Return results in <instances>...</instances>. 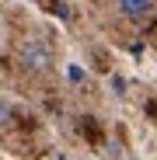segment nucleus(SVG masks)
<instances>
[{"label":"nucleus","mask_w":157,"mask_h":160,"mask_svg":"<svg viewBox=\"0 0 157 160\" xmlns=\"http://www.w3.org/2000/svg\"><path fill=\"white\" fill-rule=\"evenodd\" d=\"M21 63L28 66V70H35V73H42V70L52 66V49L45 42H39V38H28V42L21 45Z\"/></svg>","instance_id":"nucleus-1"},{"label":"nucleus","mask_w":157,"mask_h":160,"mask_svg":"<svg viewBox=\"0 0 157 160\" xmlns=\"http://www.w3.org/2000/svg\"><path fill=\"white\" fill-rule=\"evenodd\" d=\"M115 7H119V14L129 18V21H143V18H150V11H154V0H115Z\"/></svg>","instance_id":"nucleus-2"},{"label":"nucleus","mask_w":157,"mask_h":160,"mask_svg":"<svg viewBox=\"0 0 157 160\" xmlns=\"http://www.w3.org/2000/svg\"><path fill=\"white\" fill-rule=\"evenodd\" d=\"M11 125H14V108H11L4 98H0V132H7Z\"/></svg>","instance_id":"nucleus-3"}]
</instances>
